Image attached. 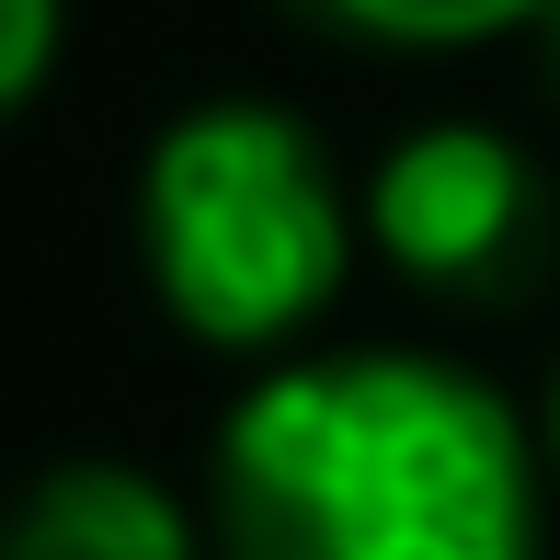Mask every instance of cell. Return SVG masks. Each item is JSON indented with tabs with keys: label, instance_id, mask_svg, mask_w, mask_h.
<instances>
[{
	"label": "cell",
	"instance_id": "1",
	"mask_svg": "<svg viewBox=\"0 0 560 560\" xmlns=\"http://www.w3.org/2000/svg\"><path fill=\"white\" fill-rule=\"evenodd\" d=\"M538 423L457 354H275L218 423V560H538Z\"/></svg>",
	"mask_w": 560,
	"mask_h": 560
},
{
	"label": "cell",
	"instance_id": "2",
	"mask_svg": "<svg viewBox=\"0 0 560 560\" xmlns=\"http://www.w3.org/2000/svg\"><path fill=\"white\" fill-rule=\"evenodd\" d=\"M354 184L332 172L310 115L218 92L172 115L138 161V264L172 332L207 354H287L310 320H332L354 275Z\"/></svg>",
	"mask_w": 560,
	"mask_h": 560
},
{
	"label": "cell",
	"instance_id": "3",
	"mask_svg": "<svg viewBox=\"0 0 560 560\" xmlns=\"http://www.w3.org/2000/svg\"><path fill=\"white\" fill-rule=\"evenodd\" d=\"M354 207H366L377 264L400 287L446 298V310H515L560 264V195H549L538 149L480 126V115L400 126Z\"/></svg>",
	"mask_w": 560,
	"mask_h": 560
},
{
	"label": "cell",
	"instance_id": "4",
	"mask_svg": "<svg viewBox=\"0 0 560 560\" xmlns=\"http://www.w3.org/2000/svg\"><path fill=\"white\" fill-rule=\"evenodd\" d=\"M0 560H218L207 515L138 457H58L0 503Z\"/></svg>",
	"mask_w": 560,
	"mask_h": 560
},
{
	"label": "cell",
	"instance_id": "5",
	"mask_svg": "<svg viewBox=\"0 0 560 560\" xmlns=\"http://www.w3.org/2000/svg\"><path fill=\"white\" fill-rule=\"evenodd\" d=\"M320 35L343 46H389V58H457V46H503L538 35L549 0H298Z\"/></svg>",
	"mask_w": 560,
	"mask_h": 560
},
{
	"label": "cell",
	"instance_id": "6",
	"mask_svg": "<svg viewBox=\"0 0 560 560\" xmlns=\"http://www.w3.org/2000/svg\"><path fill=\"white\" fill-rule=\"evenodd\" d=\"M58 46H69V0H0V115H23L58 81Z\"/></svg>",
	"mask_w": 560,
	"mask_h": 560
},
{
	"label": "cell",
	"instance_id": "7",
	"mask_svg": "<svg viewBox=\"0 0 560 560\" xmlns=\"http://www.w3.org/2000/svg\"><path fill=\"white\" fill-rule=\"evenodd\" d=\"M538 457H549V480H560V354H549V400H538Z\"/></svg>",
	"mask_w": 560,
	"mask_h": 560
},
{
	"label": "cell",
	"instance_id": "8",
	"mask_svg": "<svg viewBox=\"0 0 560 560\" xmlns=\"http://www.w3.org/2000/svg\"><path fill=\"white\" fill-rule=\"evenodd\" d=\"M538 58H549V92H560V0L538 12Z\"/></svg>",
	"mask_w": 560,
	"mask_h": 560
}]
</instances>
